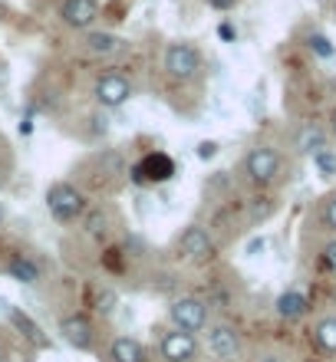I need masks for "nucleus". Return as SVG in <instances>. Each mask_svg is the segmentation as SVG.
Listing matches in <instances>:
<instances>
[{
  "instance_id": "f257e3e1",
  "label": "nucleus",
  "mask_w": 336,
  "mask_h": 362,
  "mask_svg": "<svg viewBox=\"0 0 336 362\" xmlns=\"http://www.w3.org/2000/svg\"><path fill=\"white\" fill-rule=\"evenodd\" d=\"M47 208H50V218L59 221V224H73L86 214V198L83 191L73 188L69 181H57L47 188Z\"/></svg>"
},
{
  "instance_id": "f03ea898",
  "label": "nucleus",
  "mask_w": 336,
  "mask_h": 362,
  "mask_svg": "<svg viewBox=\"0 0 336 362\" xmlns=\"http://www.w3.org/2000/svg\"><path fill=\"white\" fill-rule=\"evenodd\" d=\"M280 168H284V158H280L277 148H270V145H257V148H250L248 158H244V172L254 185H270V181H277Z\"/></svg>"
},
{
  "instance_id": "7ed1b4c3",
  "label": "nucleus",
  "mask_w": 336,
  "mask_h": 362,
  "mask_svg": "<svg viewBox=\"0 0 336 362\" xmlns=\"http://www.w3.org/2000/svg\"><path fill=\"white\" fill-rule=\"evenodd\" d=\"M198 69H202V57H198V49L192 43H185V40L168 43V49H165V73L168 76L188 83V79L198 76Z\"/></svg>"
},
{
  "instance_id": "20e7f679",
  "label": "nucleus",
  "mask_w": 336,
  "mask_h": 362,
  "mask_svg": "<svg viewBox=\"0 0 336 362\" xmlns=\"http://www.w3.org/2000/svg\"><path fill=\"white\" fill-rule=\"evenodd\" d=\"M175 158L172 155H165V152H149L142 158V162H135L132 165V181L135 185H165V181H172L175 178Z\"/></svg>"
},
{
  "instance_id": "39448f33",
  "label": "nucleus",
  "mask_w": 336,
  "mask_h": 362,
  "mask_svg": "<svg viewBox=\"0 0 336 362\" xmlns=\"http://www.w3.org/2000/svg\"><path fill=\"white\" fill-rule=\"evenodd\" d=\"M168 316H172L175 329H182V333H202L204 326H208V306L202 300H195V296H178L172 306H168Z\"/></svg>"
},
{
  "instance_id": "423d86ee",
  "label": "nucleus",
  "mask_w": 336,
  "mask_h": 362,
  "mask_svg": "<svg viewBox=\"0 0 336 362\" xmlns=\"http://www.w3.org/2000/svg\"><path fill=\"white\" fill-rule=\"evenodd\" d=\"M178 250H182L185 260H192V264H208L214 257V240L212 234L198 224L182 230V238H178Z\"/></svg>"
},
{
  "instance_id": "0eeeda50",
  "label": "nucleus",
  "mask_w": 336,
  "mask_h": 362,
  "mask_svg": "<svg viewBox=\"0 0 336 362\" xmlns=\"http://www.w3.org/2000/svg\"><path fill=\"white\" fill-rule=\"evenodd\" d=\"M93 93H96V103L103 109H122L129 103V95H132V83L125 76H119V73H106V76L96 79Z\"/></svg>"
},
{
  "instance_id": "6e6552de",
  "label": "nucleus",
  "mask_w": 336,
  "mask_h": 362,
  "mask_svg": "<svg viewBox=\"0 0 336 362\" xmlns=\"http://www.w3.org/2000/svg\"><path fill=\"white\" fill-rule=\"evenodd\" d=\"M59 336L66 339V346L79 349V353H89L93 343H96V333H93V323H89L86 316H63L59 320Z\"/></svg>"
},
{
  "instance_id": "1a4fd4ad",
  "label": "nucleus",
  "mask_w": 336,
  "mask_h": 362,
  "mask_svg": "<svg viewBox=\"0 0 336 362\" xmlns=\"http://www.w3.org/2000/svg\"><path fill=\"white\" fill-rule=\"evenodd\" d=\"M208 353L214 359H238L241 356V336L234 326L218 323L208 329Z\"/></svg>"
},
{
  "instance_id": "9d476101",
  "label": "nucleus",
  "mask_w": 336,
  "mask_h": 362,
  "mask_svg": "<svg viewBox=\"0 0 336 362\" xmlns=\"http://www.w3.org/2000/svg\"><path fill=\"white\" fill-rule=\"evenodd\" d=\"M59 17L73 30H89L99 17V4L96 0H63L59 4Z\"/></svg>"
},
{
  "instance_id": "9b49d317",
  "label": "nucleus",
  "mask_w": 336,
  "mask_h": 362,
  "mask_svg": "<svg viewBox=\"0 0 336 362\" xmlns=\"http://www.w3.org/2000/svg\"><path fill=\"white\" fill-rule=\"evenodd\" d=\"M195 356H198V343H195L192 333L172 329V333L162 336V359L165 362H192Z\"/></svg>"
},
{
  "instance_id": "f8f14e48",
  "label": "nucleus",
  "mask_w": 336,
  "mask_h": 362,
  "mask_svg": "<svg viewBox=\"0 0 336 362\" xmlns=\"http://www.w3.org/2000/svg\"><path fill=\"white\" fill-rule=\"evenodd\" d=\"M294 145H297L300 155H310V158H313L320 148H327V129H323V125H317V122H303L297 129Z\"/></svg>"
},
{
  "instance_id": "ddd939ff",
  "label": "nucleus",
  "mask_w": 336,
  "mask_h": 362,
  "mask_svg": "<svg viewBox=\"0 0 336 362\" xmlns=\"http://www.w3.org/2000/svg\"><path fill=\"white\" fill-rule=\"evenodd\" d=\"M274 310H277L280 320H300V316L310 313V300L300 293V290H284V293L277 296Z\"/></svg>"
},
{
  "instance_id": "4468645a",
  "label": "nucleus",
  "mask_w": 336,
  "mask_h": 362,
  "mask_svg": "<svg viewBox=\"0 0 336 362\" xmlns=\"http://www.w3.org/2000/svg\"><path fill=\"white\" fill-rule=\"evenodd\" d=\"M109 356H112V362H149V349H145L139 339H132V336H119V339H112Z\"/></svg>"
},
{
  "instance_id": "2eb2a0df",
  "label": "nucleus",
  "mask_w": 336,
  "mask_h": 362,
  "mask_svg": "<svg viewBox=\"0 0 336 362\" xmlns=\"http://www.w3.org/2000/svg\"><path fill=\"white\" fill-rule=\"evenodd\" d=\"M7 316H10V323L17 326L20 333L27 336V339H30L33 346H37V349H47V346H50V339L43 336V329H40V326L33 323V320H30L27 313H23V310H17V306H7Z\"/></svg>"
},
{
  "instance_id": "dca6fc26",
  "label": "nucleus",
  "mask_w": 336,
  "mask_h": 362,
  "mask_svg": "<svg viewBox=\"0 0 336 362\" xmlns=\"http://www.w3.org/2000/svg\"><path fill=\"white\" fill-rule=\"evenodd\" d=\"M7 274L13 276L17 284H27V286H33V284L40 280V267H37V260L23 257V254H13V257H10Z\"/></svg>"
},
{
  "instance_id": "f3484780",
  "label": "nucleus",
  "mask_w": 336,
  "mask_h": 362,
  "mask_svg": "<svg viewBox=\"0 0 336 362\" xmlns=\"http://www.w3.org/2000/svg\"><path fill=\"white\" fill-rule=\"evenodd\" d=\"M313 339L323 353H336V316H323L317 326H313Z\"/></svg>"
},
{
  "instance_id": "a211bd4d",
  "label": "nucleus",
  "mask_w": 336,
  "mask_h": 362,
  "mask_svg": "<svg viewBox=\"0 0 336 362\" xmlns=\"http://www.w3.org/2000/svg\"><path fill=\"white\" fill-rule=\"evenodd\" d=\"M86 49L93 53V57H109V53L119 49V37H115V33H89Z\"/></svg>"
},
{
  "instance_id": "6ab92c4d",
  "label": "nucleus",
  "mask_w": 336,
  "mask_h": 362,
  "mask_svg": "<svg viewBox=\"0 0 336 362\" xmlns=\"http://www.w3.org/2000/svg\"><path fill=\"white\" fill-rule=\"evenodd\" d=\"M313 165H317V172L323 175V178H333L336 175V152L330 148V145L327 148H320V152L313 155Z\"/></svg>"
},
{
  "instance_id": "aec40b11",
  "label": "nucleus",
  "mask_w": 336,
  "mask_h": 362,
  "mask_svg": "<svg viewBox=\"0 0 336 362\" xmlns=\"http://www.w3.org/2000/svg\"><path fill=\"white\" fill-rule=\"evenodd\" d=\"M307 47L313 49V53H317L320 59H330L336 53V47H333V40L327 37V33H310L307 37Z\"/></svg>"
},
{
  "instance_id": "412c9836",
  "label": "nucleus",
  "mask_w": 336,
  "mask_h": 362,
  "mask_svg": "<svg viewBox=\"0 0 336 362\" xmlns=\"http://www.w3.org/2000/svg\"><path fill=\"white\" fill-rule=\"evenodd\" d=\"M86 230L89 234H93V238H103V234H106V214H93V218L86 221Z\"/></svg>"
},
{
  "instance_id": "4be33fe9",
  "label": "nucleus",
  "mask_w": 336,
  "mask_h": 362,
  "mask_svg": "<svg viewBox=\"0 0 336 362\" xmlns=\"http://www.w3.org/2000/svg\"><path fill=\"white\" fill-rule=\"evenodd\" d=\"M214 155H218V142H212V139L198 142V158H202V162H212Z\"/></svg>"
},
{
  "instance_id": "5701e85b",
  "label": "nucleus",
  "mask_w": 336,
  "mask_h": 362,
  "mask_svg": "<svg viewBox=\"0 0 336 362\" xmlns=\"http://www.w3.org/2000/svg\"><path fill=\"white\" fill-rule=\"evenodd\" d=\"M323 267L333 270V274H336V238L330 240L327 247H323Z\"/></svg>"
},
{
  "instance_id": "b1692460",
  "label": "nucleus",
  "mask_w": 336,
  "mask_h": 362,
  "mask_svg": "<svg viewBox=\"0 0 336 362\" xmlns=\"http://www.w3.org/2000/svg\"><path fill=\"white\" fill-rule=\"evenodd\" d=\"M323 221H327V228L336 230V194H330L327 208H323Z\"/></svg>"
},
{
  "instance_id": "393cba45",
  "label": "nucleus",
  "mask_w": 336,
  "mask_h": 362,
  "mask_svg": "<svg viewBox=\"0 0 336 362\" xmlns=\"http://www.w3.org/2000/svg\"><path fill=\"white\" fill-rule=\"evenodd\" d=\"M112 306H115V293L112 290H103L99 293V313H112Z\"/></svg>"
},
{
  "instance_id": "a878e982",
  "label": "nucleus",
  "mask_w": 336,
  "mask_h": 362,
  "mask_svg": "<svg viewBox=\"0 0 336 362\" xmlns=\"http://www.w3.org/2000/svg\"><path fill=\"white\" fill-rule=\"evenodd\" d=\"M208 7H214V10H234V7H238V0H208Z\"/></svg>"
},
{
  "instance_id": "bb28decb",
  "label": "nucleus",
  "mask_w": 336,
  "mask_h": 362,
  "mask_svg": "<svg viewBox=\"0 0 336 362\" xmlns=\"http://www.w3.org/2000/svg\"><path fill=\"white\" fill-rule=\"evenodd\" d=\"M264 247H267V240H264V238H260V240H250L248 254H250V257H257V254H260V250H264Z\"/></svg>"
},
{
  "instance_id": "cd10ccee",
  "label": "nucleus",
  "mask_w": 336,
  "mask_h": 362,
  "mask_svg": "<svg viewBox=\"0 0 336 362\" xmlns=\"http://www.w3.org/2000/svg\"><path fill=\"white\" fill-rule=\"evenodd\" d=\"M327 129L336 135V109H330V115H327Z\"/></svg>"
},
{
  "instance_id": "c85d7f7f",
  "label": "nucleus",
  "mask_w": 336,
  "mask_h": 362,
  "mask_svg": "<svg viewBox=\"0 0 336 362\" xmlns=\"http://www.w3.org/2000/svg\"><path fill=\"white\" fill-rule=\"evenodd\" d=\"M254 362H284V359H280V356H274V353H264V356H257Z\"/></svg>"
},
{
  "instance_id": "c756f323",
  "label": "nucleus",
  "mask_w": 336,
  "mask_h": 362,
  "mask_svg": "<svg viewBox=\"0 0 336 362\" xmlns=\"http://www.w3.org/2000/svg\"><path fill=\"white\" fill-rule=\"evenodd\" d=\"M221 37H224V40H234L238 33H234V27H231V23H224V27H221Z\"/></svg>"
},
{
  "instance_id": "7c9ffc66",
  "label": "nucleus",
  "mask_w": 336,
  "mask_h": 362,
  "mask_svg": "<svg viewBox=\"0 0 336 362\" xmlns=\"http://www.w3.org/2000/svg\"><path fill=\"white\" fill-rule=\"evenodd\" d=\"M333 20H336V0H333Z\"/></svg>"
},
{
  "instance_id": "2f4dec72",
  "label": "nucleus",
  "mask_w": 336,
  "mask_h": 362,
  "mask_svg": "<svg viewBox=\"0 0 336 362\" xmlns=\"http://www.w3.org/2000/svg\"><path fill=\"white\" fill-rule=\"evenodd\" d=\"M320 4H333V0H320Z\"/></svg>"
},
{
  "instance_id": "473e14b6",
  "label": "nucleus",
  "mask_w": 336,
  "mask_h": 362,
  "mask_svg": "<svg viewBox=\"0 0 336 362\" xmlns=\"http://www.w3.org/2000/svg\"><path fill=\"white\" fill-rule=\"evenodd\" d=\"M0 362H4V349H0Z\"/></svg>"
}]
</instances>
